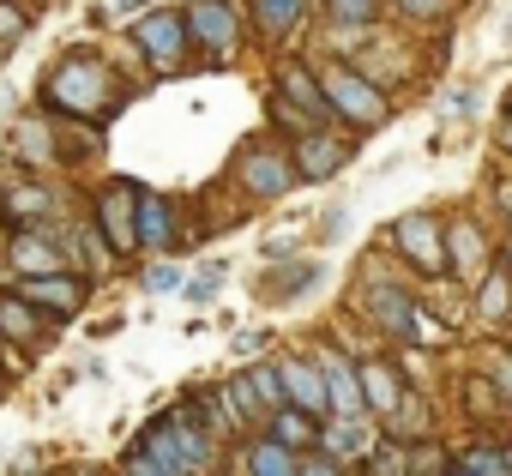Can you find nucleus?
<instances>
[{
	"label": "nucleus",
	"instance_id": "4",
	"mask_svg": "<svg viewBox=\"0 0 512 476\" xmlns=\"http://www.w3.org/2000/svg\"><path fill=\"white\" fill-rule=\"evenodd\" d=\"M326 103L344 115V121H356V127H380L386 121V97H380V85L374 79H362L356 67H326Z\"/></svg>",
	"mask_w": 512,
	"mask_h": 476
},
{
	"label": "nucleus",
	"instance_id": "42",
	"mask_svg": "<svg viewBox=\"0 0 512 476\" xmlns=\"http://www.w3.org/2000/svg\"><path fill=\"white\" fill-rule=\"evenodd\" d=\"M506 260H512V242H506Z\"/></svg>",
	"mask_w": 512,
	"mask_h": 476
},
{
	"label": "nucleus",
	"instance_id": "9",
	"mask_svg": "<svg viewBox=\"0 0 512 476\" xmlns=\"http://www.w3.org/2000/svg\"><path fill=\"white\" fill-rule=\"evenodd\" d=\"M241 187H247L253 199H284V193L296 187V163L278 157V151H247V157H241Z\"/></svg>",
	"mask_w": 512,
	"mask_h": 476
},
{
	"label": "nucleus",
	"instance_id": "15",
	"mask_svg": "<svg viewBox=\"0 0 512 476\" xmlns=\"http://www.w3.org/2000/svg\"><path fill=\"white\" fill-rule=\"evenodd\" d=\"M278 85H284V97H290V103H296L308 121H326V115H332V103H326V85H320V79H314L302 61H290V67L278 73Z\"/></svg>",
	"mask_w": 512,
	"mask_h": 476
},
{
	"label": "nucleus",
	"instance_id": "43",
	"mask_svg": "<svg viewBox=\"0 0 512 476\" xmlns=\"http://www.w3.org/2000/svg\"><path fill=\"white\" fill-rule=\"evenodd\" d=\"M85 476H103V470H85Z\"/></svg>",
	"mask_w": 512,
	"mask_h": 476
},
{
	"label": "nucleus",
	"instance_id": "6",
	"mask_svg": "<svg viewBox=\"0 0 512 476\" xmlns=\"http://www.w3.org/2000/svg\"><path fill=\"white\" fill-rule=\"evenodd\" d=\"M97 235H109V248H139V187L133 181H109L97 193Z\"/></svg>",
	"mask_w": 512,
	"mask_h": 476
},
{
	"label": "nucleus",
	"instance_id": "32",
	"mask_svg": "<svg viewBox=\"0 0 512 476\" xmlns=\"http://www.w3.org/2000/svg\"><path fill=\"white\" fill-rule=\"evenodd\" d=\"M476 302H482V314H494V320H500V314H506V284H500V278H488Z\"/></svg>",
	"mask_w": 512,
	"mask_h": 476
},
{
	"label": "nucleus",
	"instance_id": "41",
	"mask_svg": "<svg viewBox=\"0 0 512 476\" xmlns=\"http://www.w3.org/2000/svg\"><path fill=\"white\" fill-rule=\"evenodd\" d=\"M506 464H512V446H506Z\"/></svg>",
	"mask_w": 512,
	"mask_h": 476
},
{
	"label": "nucleus",
	"instance_id": "16",
	"mask_svg": "<svg viewBox=\"0 0 512 476\" xmlns=\"http://www.w3.org/2000/svg\"><path fill=\"white\" fill-rule=\"evenodd\" d=\"M139 242L145 248H169L175 242V205L163 193H145V187H139Z\"/></svg>",
	"mask_w": 512,
	"mask_h": 476
},
{
	"label": "nucleus",
	"instance_id": "17",
	"mask_svg": "<svg viewBox=\"0 0 512 476\" xmlns=\"http://www.w3.org/2000/svg\"><path fill=\"white\" fill-rule=\"evenodd\" d=\"M241 476H302V458L278 440H253L241 452Z\"/></svg>",
	"mask_w": 512,
	"mask_h": 476
},
{
	"label": "nucleus",
	"instance_id": "11",
	"mask_svg": "<svg viewBox=\"0 0 512 476\" xmlns=\"http://www.w3.org/2000/svg\"><path fill=\"white\" fill-rule=\"evenodd\" d=\"M278 374H284V392H290V404L296 410H308V416H320L326 404H332V386H326V374H320V362H278Z\"/></svg>",
	"mask_w": 512,
	"mask_h": 476
},
{
	"label": "nucleus",
	"instance_id": "7",
	"mask_svg": "<svg viewBox=\"0 0 512 476\" xmlns=\"http://www.w3.org/2000/svg\"><path fill=\"white\" fill-rule=\"evenodd\" d=\"M133 43H139V55H145L157 73H169V67H181V55H187V19H181V13H145V19L133 25Z\"/></svg>",
	"mask_w": 512,
	"mask_h": 476
},
{
	"label": "nucleus",
	"instance_id": "38",
	"mask_svg": "<svg viewBox=\"0 0 512 476\" xmlns=\"http://www.w3.org/2000/svg\"><path fill=\"white\" fill-rule=\"evenodd\" d=\"M500 211H506V217H512V187H500Z\"/></svg>",
	"mask_w": 512,
	"mask_h": 476
},
{
	"label": "nucleus",
	"instance_id": "33",
	"mask_svg": "<svg viewBox=\"0 0 512 476\" xmlns=\"http://www.w3.org/2000/svg\"><path fill=\"white\" fill-rule=\"evenodd\" d=\"M398 13H404V19H440L446 0H398Z\"/></svg>",
	"mask_w": 512,
	"mask_h": 476
},
{
	"label": "nucleus",
	"instance_id": "31",
	"mask_svg": "<svg viewBox=\"0 0 512 476\" xmlns=\"http://www.w3.org/2000/svg\"><path fill=\"white\" fill-rule=\"evenodd\" d=\"M217 284H223V272H217V266H205V272L187 284V296H193V302H211V296H217Z\"/></svg>",
	"mask_w": 512,
	"mask_h": 476
},
{
	"label": "nucleus",
	"instance_id": "30",
	"mask_svg": "<svg viewBox=\"0 0 512 476\" xmlns=\"http://www.w3.org/2000/svg\"><path fill=\"white\" fill-rule=\"evenodd\" d=\"M398 422H404V428H398L404 440H422V434H428V410H422V404H410V398H404V410H398Z\"/></svg>",
	"mask_w": 512,
	"mask_h": 476
},
{
	"label": "nucleus",
	"instance_id": "5",
	"mask_svg": "<svg viewBox=\"0 0 512 476\" xmlns=\"http://www.w3.org/2000/svg\"><path fill=\"white\" fill-rule=\"evenodd\" d=\"M392 248H398L404 260H416L422 272H452L446 235H440V223H434L428 211H410V217H398V223H392Z\"/></svg>",
	"mask_w": 512,
	"mask_h": 476
},
{
	"label": "nucleus",
	"instance_id": "18",
	"mask_svg": "<svg viewBox=\"0 0 512 476\" xmlns=\"http://www.w3.org/2000/svg\"><path fill=\"white\" fill-rule=\"evenodd\" d=\"M13 266H19L25 278H55V272H61V254L43 242V235L25 229V235H13Z\"/></svg>",
	"mask_w": 512,
	"mask_h": 476
},
{
	"label": "nucleus",
	"instance_id": "26",
	"mask_svg": "<svg viewBox=\"0 0 512 476\" xmlns=\"http://www.w3.org/2000/svg\"><path fill=\"white\" fill-rule=\"evenodd\" d=\"M7 211H13V217H43V211H49V187H37V181L13 187V193H7Z\"/></svg>",
	"mask_w": 512,
	"mask_h": 476
},
{
	"label": "nucleus",
	"instance_id": "24",
	"mask_svg": "<svg viewBox=\"0 0 512 476\" xmlns=\"http://www.w3.org/2000/svg\"><path fill=\"white\" fill-rule=\"evenodd\" d=\"M314 278H320V266H314V260H302V266H290V272L266 278V302H290V296H302Z\"/></svg>",
	"mask_w": 512,
	"mask_h": 476
},
{
	"label": "nucleus",
	"instance_id": "23",
	"mask_svg": "<svg viewBox=\"0 0 512 476\" xmlns=\"http://www.w3.org/2000/svg\"><path fill=\"white\" fill-rule=\"evenodd\" d=\"M272 440H278V446H290V452H302V446H314V440H320V428H314V416H308V410H296V404H290V410H278V416H272Z\"/></svg>",
	"mask_w": 512,
	"mask_h": 476
},
{
	"label": "nucleus",
	"instance_id": "37",
	"mask_svg": "<svg viewBox=\"0 0 512 476\" xmlns=\"http://www.w3.org/2000/svg\"><path fill=\"white\" fill-rule=\"evenodd\" d=\"M494 380H500V392L512 398V356H494Z\"/></svg>",
	"mask_w": 512,
	"mask_h": 476
},
{
	"label": "nucleus",
	"instance_id": "29",
	"mask_svg": "<svg viewBox=\"0 0 512 476\" xmlns=\"http://www.w3.org/2000/svg\"><path fill=\"white\" fill-rule=\"evenodd\" d=\"M25 25H31V13H25V7H13V0H0V43L25 37Z\"/></svg>",
	"mask_w": 512,
	"mask_h": 476
},
{
	"label": "nucleus",
	"instance_id": "8",
	"mask_svg": "<svg viewBox=\"0 0 512 476\" xmlns=\"http://www.w3.org/2000/svg\"><path fill=\"white\" fill-rule=\"evenodd\" d=\"M350 157H356V139L314 127V133L296 139V157H290V163H296V181H326V175H338Z\"/></svg>",
	"mask_w": 512,
	"mask_h": 476
},
{
	"label": "nucleus",
	"instance_id": "20",
	"mask_svg": "<svg viewBox=\"0 0 512 476\" xmlns=\"http://www.w3.org/2000/svg\"><path fill=\"white\" fill-rule=\"evenodd\" d=\"M446 254H452V272H464V278H476V272H482V229L458 217V223L446 229Z\"/></svg>",
	"mask_w": 512,
	"mask_h": 476
},
{
	"label": "nucleus",
	"instance_id": "28",
	"mask_svg": "<svg viewBox=\"0 0 512 476\" xmlns=\"http://www.w3.org/2000/svg\"><path fill=\"white\" fill-rule=\"evenodd\" d=\"M368 476H410V452H404V446H374Z\"/></svg>",
	"mask_w": 512,
	"mask_h": 476
},
{
	"label": "nucleus",
	"instance_id": "21",
	"mask_svg": "<svg viewBox=\"0 0 512 476\" xmlns=\"http://www.w3.org/2000/svg\"><path fill=\"white\" fill-rule=\"evenodd\" d=\"M320 446H326V458H356L362 446H368V428H362V416H338L332 428H320Z\"/></svg>",
	"mask_w": 512,
	"mask_h": 476
},
{
	"label": "nucleus",
	"instance_id": "22",
	"mask_svg": "<svg viewBox=\"0 0 512 476\" xmlns=\"http://www.w3.org/2000/svg\"><path fill=\"white\" fill-rule=\"evenodd\" d=\"M302 13H308V0H253V19H260V31H266V37L296 31V25H302Z\"/></svg>",
	"mask_w": 512,
	"mask_h": 476
},
{
	"label": "nucleus",
	"instance_id": "13",
	"mask_svg": "<svg viewBox=\"0 0 512 476\" xmlns=\"http://www.w3.org/2000/svg\"><path fill=\"white\" fill-rule=\"evenodd\" d=\"M19 296H25L31 308L73 314V308L85 302V284H79V278H67V272H55V278H25V284H19Z\"/></svg>",
	"mask_w": 512,
	"mask_h": 476
},
{
	"label": "nucleus",
	"instance_id": "1",
	"mask_svg": "<svg viewBox=\"0 0 512 476\" xmlns=\"http://www.w3.org/2000/svg\"><path fill=\"white\" fill-rule=\"evenodd\" d=\"M43 103L55 115H79V121H109V109L121 103L115 73L97 55H67L49 79H43Z\"/></svg>",
	"mask_w": 512,
	"mask_h": 476
},
{
	"label": "nucleus",
	"instance_id": "3",
	"mask_svg": "<svg viewBox=\"0 0 512 476\" xmlns=\"http://www.w3.org/2000/svg\"><path fill=\"white\" fill-rule=\"evenodd\" d=\"M368 314H374V326L380 332H392V338H404V344H440L446 338V326H434L398 284H386V278H368Z\"/></svg>",
	"mask_w": 512,
	"mask_h": 476
},
{
	"label": "nucleus",
	"instance_id": "2",
	"mask_svg": "<svg viewBox=\"0 0 512 476\" xmlns=\"http://www.w3.org/2000/svg\"><path fill=\"white\" fill-rule=\"evenodd\" d=\"M139 446H145L169 476H205V464H211V428H205V422H193V410L163 416Z\"/></svg>",
	"mask_w": 512,
	"mask_h": 476
},
{
	"label": "nucleus",
	"instance_id": "40",
	"mask_svg": "<svg viewBox=\"0 0 512 476\" xmlns=\"http://www.w3.org/2000/svg\"><path fill=\"white\" fill-rule=\"evenodd\" d=\"M506 43H512V19H506Z\"/></svg>",
	"mask_w": 512,
	"mask_h": 476
},
{
	"label": "nucleus",
	"instance_id": "10",
	"mask_svg": "<svg viewBox=\"0 0 512 476\" xmlns=\"http://www.w3.org/2000/svg\"><path fill=\"white\" fill-rule=\"evenodd\" d=\"M235 31H241V19H235L229 0H199V7L187 13V37L205 43L211 55H229L235 49Z\"/></svg>",
	"mask_w": 512,
	"mask_h": 476
},
{
	"label": "nucleus",
	"instance_id": "36",
	"mask_svg": "<svg viewBox=\"0 0 512 476\" xmlns=\"http://www.w3.org/2000/svg\"><path fill=\"white\" fill-rule=\"evenodd\" d=\"M302 476H344V464L320 452V458H302Z\"/></svg>",
	"mask_w": 512,
	"mask_h": 476
},
{
	"label": "nucleus",
	"instance_id": "25",
	"mask_svg": "<svg viewBox=\"0 0 512 476\" xmlns=\"http://www.w3.org/2000/svg\"><path fill=\"white\" fill-rule=\"evenodd\" d=\"M458 464H464L470 476H512V464H506V446H470Z\"/></svg>",
	"mask_w": 512,
	"mask_h": 476
},
{
	"label": "nucleus",
	"instance_id": "34",
	"mask_svg": "<svg viewBox=\"0 0 512 476\" xmlns=\"http://www.w3.org/2000/svg\"><path fill=\"white\" fill-rule=\"evenodd\" d=\"M121 476H169V470H163V464H157V458H151V452L139 446V452L127 458V470H121Z\"/></svg>",
	"mask_w": 512,
	"mask_h": 476
},
{
	"label": "nucleus",
	"instance_id": "19",
	"mask_svg": "<svg viewBox=\"0 0 512 476\" xmlns=\"http://www.w3.org/2000/svg\"><path fill=\"white\" fill-rule=\"evenodd\" d=\"M43 332V320H37V308L19 296V290H7L0 296V338H13V344H31Z\"/></svg>",
	"mask_w": 512,
	"mask_h": 476
},
{
	"label": "nucleus",
	"instance_id": "35",
	"mask_svg": "<svg viewBox=\"0 0 512 476\" xmlns=\"http://www.w3.org/2000/svg\"><path fill=\"white\" fill-rule=\"evenodd\" d=\"M145 284L163 296V290H175V284H181V272H175V266H151V272H145Z\"/></svg>",
	"mask_w": 512,
	"mask_h": 476
},
{
	"label": "nucleus",
	"instance_id": "14",
	"mask_svg": "<svg viewBox=\"0 0 512 476\" xmlns=\"http://www.w3.org/2000/svg\"><path fill=\"white\" fill-rule=\"evenodd\" d=\"M362 398L374 416H398L404 410V374L392 362H362Z\"/></svg>",
	"mask_w": 512,
	"mask_h": 476
},
{
	"label": "nucleus",
	"instance_id": "27",
	"mask_svg": "<svg viewBox=\"0 0 512 476\" xmlns=\"http://www.w3.org/2000/svg\"><path fill=\"white\" fill-rule=\"evenodd\" d=\"M326 13H332L338 25H374L380 0H326Z\"/></svg>",
	"mask_w": 512,
	"mask_h": 476
},
{
	"label": "nucleus",
	"instance_id": "39",
	"mask_svg": "<svg viewBox=\"0 0 512 476\" xmlns=\"http://www.w3.org/2000/svg\"><path fill=\"white\" fill-rule=\"evenodd\" d=\"M440 476H470V470H464V464H446V470H440Z\"/></svg>",
	"mask_w": 512,
	"mask_h": 476
},
{
	"label": "nucleus",
	"instance_id": "12",
	"mask_svg": "<svg viewBox=\"0 0 512 476\" xmlns=\"http://www.w3.org/2000/svg\"><path fill=\"white\" fill-rule=\"evenodd\" d=\"M320 374H326V386H332V410H338V416H362V410H368V398H362V368H356V362H344L338 350H326V356H320Z\"/></svg>",
	"mask_w": 512,
	"mask_h": 476
}]
</instances>
